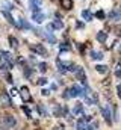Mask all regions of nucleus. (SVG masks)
<instances>
[{
  "instance_id": "a211bd4d",
  "label": "nucleus",
  "mask_w": 121,
  "mask_h": 130,
  "mask_svg": "<svg viewBox=\"0 0 121 130\" xmlns=\"http://www.w3.org/2000/svg\"><path fill=\"white\" fill-rule=\"evenodd\" d=\"M82 17L86 20V21H91L92 20V14H91L88 9H85V11H82Z\"/></svg>"
},
{
  "instance_id": "dca6fc26",
  "label": "nucleus",
  "mask_w": 121,
  "mask_h": 130,
  "mask_svg": "<svg viewBox=\"0 0 121 130\" xmlns=\"http://www.w3.org/2000/svg\"><path fill=\"white\" fill-rule=\"evenodd\" d=\"M95 71L100 73V74H106L108 73V65H97L95 67Z\"/></svg>"
},
{
  "instance_id": "5701e85b",
  "label": "nucleus",
  "mask_w": 121,
  "mask_h": 130,
  "mask_svg": "<svg viewBox=\"0 0 121 130\" xmlns=\"http://www.w3.org/2000/svg\"><path fill=\"white\" fill-rule=\"evenodd\" d=\"M95 17H97V18H100V20H103V18H104V12H103V11H97Z\"/></svg>"
},
{
  "instance_id": "f03ea898",
  "label": "nucleus",
  "mask_w": 121,
  "mask_h": 130,
  "mask_svg": "<svg viewBox=\"0 0 121 130\" xmlns=\"http://www.w3.org/2000/svg\"><path fill=\"white\" fill-rule=\"evenodd\" d=\"M74 74H76V79L77 80H80L85 86H86V76H85V71H83V68L82 67H76V71H74Z\"/></svg>"
},
{
  "instance_id": "a878e982",
  "label": "nucleus",
  "mask_w": 121,
  "mask_h": 130,
  "mask_svg": "<svg viewBox=\"0 0 121 130\" xmlns=\"http://www.w3.org/2000/svg\"><path fill=\"white\" fill-rule=\"evenodd\" d=\"M32 73H33V71H32L30 68H26V70H24V76H26V77H30V76H32Z\"/></svg>"
},
{
  "instance_id": "6ab92c4d",
  "label": "nucleus",
  "mask_w": 121,
  "mask_h": 130,
  "mask_svg": "<svg viewBox=\"0 0 121 130\" xmlns=\"http://www.w3.org/2000/svg\"><path fill=\"white\" fill-rule=\"evenodd\" d=\"M56 64H58V68H59L60 73H67V71H68V70H67V65L62 64V61H60V59H58V61H56Z\"/></svg>"
},
{
  "instance_id": "b1692460",
  "label": "nucleus",
  "mask_w": 121,
  "mask_h": 130,
  "mask_svg": "<svg viewBox=\"0 0 121 130\" xmlns=\"http://www.w3.org/2000/svg\"><path fill=\"white\" fill-rule=\"evenodd\" d=\"M46 83H47V79H46V77H41V79L38 80V85H41V86H44Z\"/></svg>"
},
{
  "instance_id": "f257e3e1",
  "label": "nucleus",
  "mask_w": 121,
  "mask_h": 130,
  "mask_svg": "<svg viewBox=\"0 0 121 130\" xmlns=\"http://www.w3.org/2000/svg\"><path fill=\"white\" fill-rule=\"evenodd\" d=\"M85 92H86V91H85L83 88H80L79 85H73V86L68 89L70 97H85V95H86Z\"/></svg>"
},
{
  "instance_id": "f8f14e48",
  "label": "nucleus",
  "mask_w": 121,
  "mask_h": 130,
  "mask_svg": "<svg viewBox=\"0 0 121 130\" xmlns=\"http://www.w3.org/2000/svg\"><path fill=\"white\" fill-rule=\"evenodd\" d=\"M0 101H2L3 106H11V98H9V95H8L6 92H3V94L0 95Z\"/></svg>"
},
{
  "instance_id": "0eeeda50",
  "label": "nucleus",
  "mask_w": 121,
  "mask_h": 130,
  "mask_svg": "<svg viewBox=\"0 0 121 130\" xmlns=\"http://www.w3.org/2000/svg\"><path fill=\"white\" fill-rule=\"evenodd\" d=\"M50 27L55 29V30H60V29H64V21L59 20V18H56V20H53V21L50 23Z\"/></svg>"
},
{
  "instance_id": "f3484780",
  "label": "nucleus",
  "mask_w": 121,
  "mask_h": 130,
  "mask_svg": "<svg viewBox=\"0 0 121 130\" xmlns=\"http://www.w3.org/2000/svg\"><path fill=\"white\" fill-rule=\"evenodd\" d=\"M106 38H108V33L106 32H98L97 33V41H98V42H104Z\"/></svg>"
},
{
  "instance_id": "9d476101",
  "label": "nucleus",
  "mask_w": 121,
  "mask_h": 130,
  "mask_svg": "<svg viewBox=\"0 0 121 130\" xmlns=\"http://www.w3.org/2000/svg\"><path fill=\"white\" fill-rule=\"evenodd\" d=\"M32 20L35 21V23H42L44 21V14L39 11V12H33L32 14Z\"/></svg>"
},
{
  "instance_id": "9b49d317",
  "label": "nucleus",
  "mask_w": 121,
  "mask_h": 130,
  "mask_svg": "<svg viewBox=\"0 0 121 130\" xmlns=\"http://www.w3.org/2000/svg\"><path fill=\"white\" fill-rule=\"evenodd\" d=\"M2 14H3V17H5V18H6V20L11 23V24H15V26H18V23H15V20H14V17L11 15V12H9V11H6V9H5V11H2Z\"/></svg>"
},
{
  "instance_id": "7ed1b4c3",
  "label": "nucleus",
  "mask_w": 121,
  "mask_h": 130,
  "mask_svg": "<svg viewBox=\"0 0 121 130\" xmlns=\"http://www.w3.org/2000/svg\"><path fill=\"white\" fill-rule=\"evenodd\" d=\"M38 33H41V36H42V38H46L50 44H56V36H55L53 33H49L47 30H39Z\"/></svg>"
},
{
  "instance_id": "39448f33",
  "label": "nucleus",
  "mask_w": 121,
  "mask_h": 130,
  "mask_svg": "<svg viewBox=\"0 0 121 130\" xmlns=\"http://www.w3.org/2000/svg\"><path fill=\"white\" fill-rule=\"evenodd\" d=\"M3 123H5L8 127H15L17 120H15V117H12V115H5V117H3Z\"/></svg>"
},
{
  "instance_id": "c85d7f7f",
  "label": "nucleus",
  "mask_w": 121,
  "mask_h": 130,
  "mask_svg": "<svg viewBox=\"0 0 121 130\" xmlns=\"http://www.w3.org/2000/svg\"><path fill=\"white\" fill-rule=\"evenodd\" d=\"M38 112H41L42 115H46V113H47V112H46V109H44L42 106H38Z\"/></svg>"
},
{
  "instance_id": "412c9836",
  "label": "nucleus",
  "mask_w": 121,
  "mask_h": 130,
  "mask_svg": "<svg viewBox=\"0 0 121 130\" xmlns=\"http://www.w3.org/2000/svg\"><path fill=\"white\" fill-rule=\"evenodd\" d=\"M9 44H11V47H17L18 45V41L14 36H9Z\"/></svg>"
},
{
  "instance_id": "6e6552de",
  "label": "nucleus",
  "mask_w": 121,
  "mask_h": 130,
  "mask_svg": "<svg viewBox=\"0 0 121 130\" xmlns=\"http://www.w3.org/2000/svg\"><path fill=\"white\" fill-rule=\"evenodd\" d=\"M86 126H88V120H86V117L80 118V120L76 123V127H77V130H85V129H86Z\"/></svg>"
},
{
  "instance_id": "473e14b6",
  "label": "nucleus",
  "mask_w": 121,
  "mask_h": 130,
  "mask_svg": "<svg viewBox=\"0 0 121 130\" xmlns=\"http://www.w3.org/2000/svg\"><path fill=\"white\" fill-rule=\"evenodd\" d=\"M49 94H50V92H49L47 89H42V95H49Z\"/></svg>"
},
{
  "instance_id": "bb28decb",
  "label": "nucleus",
  "mask_w": 121,
  "mask_h": 130,
  "mask_svg": "<svg viewBox=\"0 0 121 130\" xmlns=\"http://www.w3.org/2000/svg\"><path fill=\"white\" fill-rule=\"evenodd\" d=\"M60 50H62V52H64V50L68 52V50H70V45H68V44H60Z\"/></svg>"
},
{
  "instance_id": "4468645a",
  "label": "nucleus",
  "mask_w": 121,
  "mask_h": 130,
  "mask_svg": "<svg viewBox=\"0 0 121 130\" xmlns=\"http://www.w3.org/2000/svg\"><path fill=\"white\" fill-rule=\"evenodd\" d=\"M104 56H103V53L101 52H91V59H94V61H101Z\"/></svg>"
},
{
  "instance_id": "4be33fe9",
  "label": "nucleus",
  "mask_w": 121,
  "mask_h": 130,
  "mask_svg": "<svg viewBox=\"0 0 121 130\" xmlns=\"http://www.w3.org/2000/svg\"><path fill=\"white\" fill-rule=\"evenodd\" d=\"M38 68H39L41 73H46L47 71V64L46 62H41V64H38Z\"/></svg>"
},
{
  "instance_id": "aec40b11",
  "label": "nucleus",
  "mask_w": 121,
  "mask_h": 130,
  "mask_svg": "<svg viewBox=\"0 0 121 130\" xmlns=\"http://www.w3.org/2000/svg\"><path fill=\"white\" fill-rule=\"evenodd\" d=\"M109 17H111V20H120L121 14H120V11H112L109 14Z\"/></svg>"
},
{
  "instance_id": "2eb2a0df",
  "label": "nucleus",
  "mask_w": 121,
  "mask_h": 130,
  "mask_svg": "<svg viewBox=\"0 0 121 130\" xmlns=\"http://www.w3.org/2000/svg\"><path fill=\"white\" fill-rule=\"evenodd\" d=\"M60 6L67 11H70L73 8V0H60Z\"/></svg>"
},
{
  "instance_id": "1a4fd4ad",
  "label": "nucleus",
  "mask_w": 121,
  "mask_h": 130,
  "mask_svg": "<svg viewBox=\"0 0 121 130\" xmlns=\"http://www.w3.org/2000/svg\"><path fill=\"white\" fill-rule=\"evenodd\" d=\"M101 115L104 117V120H106V123H108V124H112V120H111V110H109V107H101Z\"/></svg>"
},
{
  "instance_id": "72a5a7b5",
  "label": "nucleus",
  "mask_w": 121,
  "mask_h": 130,
  "mask_svg": "<svg viewBox=\"0 0 121 130\" xmlns=\"http://www.w3.org/2000/svg\"><path fill=\"white\" fill-rule=\"evenodd\" d=\"M85 130H92V127H89V126H86V129Z\"/></svg>"
},
{
  "instance_id": "ddd939ff",
  "label": "nucleus",
  "mask_w": 121,
  "mask_h": 130,
  "mask_svg": "<svg viewBox=\"0 0 121 130\" xmlns=\"http://www.w3.org/2000/svg\"><path fill=\"white\" fill-rule=\"evenodd\" d=\"M83 113V106L80 103H76V106L73 107V115H82Z\"/></svg>"
},
{
  "instance_id": "393cba45",
  "label": "nucleus",
  "mask_w": 121,
  "mask_h": 130,
  "mask_svg": "<svg viewBox=\"0 0 121 130\" xmlns=\"http://www.w3.org/2000/svg\"><path fill=\"white\" fill-rule=\"evenodd\" d=\"M23 112H24V113H26L27 117H30V115H32V112H30V109H29V107H26V106H23Z\"/></svg>"
},
{
  "instance_id": "cd10ccee",
  "label": "nucleus",
  "mask_w": 121,
  "mask_h": 130,
  "mask_svg": "<svg viewBox=\"0 0 121 130\" xmlns=\"http://www.w3.org/2000/svg\"><path fill=\"white\" fill-rule=\"evenodd\" d=\"M5 77H6V82H8V83H12V77H11V74H8V73H6V74H5Z\"/></svg>"
},
{
  "instance_id": "7c9ffc66",
  "label": "nucleus",
  "mask_w": 121,
  "mask_h": 130,
  "mask_svg": "<svg viewBox=\"0 0 121 130\" xmlns=\"http://www.w3.org/2000/svg\"><path fill=\"white\" fill-rule=\"evenodd\" d=\"M17 94H18V91H17L15 88H12V89H11V95H17Z\"/></svg>"
},
{
  "instance_id": "20e7f679",
  "label": "nucleus",
  "mask_w": 121,
  "mask_h": 130,
  "mask_svg": "<svg viewBox=\"0 0 121 130\" xmlns=\"http://www.w3.org/2000/svg\"><path fill=\"white\" fill-rule=\"evenodd\" d=\"M30 48H32L35 53L41 55V56H47V50H46L41 44H33V45H30Z\"/></svg>"
},
{
  "instance_id": "f704fd0d",
  "label": "nucleus",
  "mask_w": 121,
  "mask_h": 130,
  "mask_svg": "<svg viewBox=\"0 0 121 130\" xmlns=\"http://www.w3.org/2000/svg\"><path fill=\"white\" fill-rule=\"evenodd\" d=\"M120 53H121V47H120Z\"/></svg>"
},
{
  "instance_id": "423d86ee",
  "label": "nucleus",
  "mask_w": 121,
  "mask_h": 130,
  "mask_svg": "<svg viewBox=\"0 0 121 130\" xmlns=\"http://www.w3.org/2000/svg\"><path fill=\"white\" fill-rule=\"evenodd\" d=\"M20 95H21V98H23V101H30V100H32L27 86H23V88L20 89Z\"/></svg>"
},
{
  "instance_id": "2f4dec72",
  "label": "nucleus",
  "mask_w": 121,
  "mask_h": 130,
  "mask_svg": "<svg viewBox=\"0 0 121 130\" xmlns=\"http://www.w3.org/2000/svg\"><path fill=\"white\" fill-rule=\"evenodd\" d=\"M115 76H117L118 79H121V71H120V70H117V71H115Z\"/></svg>"
},
{
  "instance_id": "c756f323",
  "label": "nucleus",
  "mask_w": 121,
  "mask_h": 130,
  "mask_svg": "<svg viewBox=\"0 0 121 130\" xmlns=\"http://www.w3.org/2000/svg\"><path fill=\"white\" fill-rule=\"evenodd\" d=\"M76 27H77V29H83V23H80V21H76Z\"/></svg>"
}]
</instances>
